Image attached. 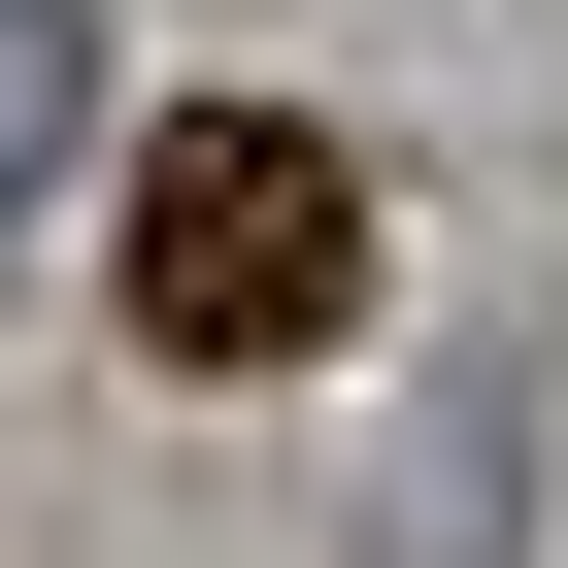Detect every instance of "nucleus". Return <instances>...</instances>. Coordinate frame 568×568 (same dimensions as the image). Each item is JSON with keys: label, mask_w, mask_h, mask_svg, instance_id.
<instances>
[{"label": "nucleus", "mask_w": 568, "mask_h": 568, "mask_svg": "<svg viewBox=\"0 0 568 568\" xmlns=\"http://www.w3.org/2000/svg\"><path fill=\"white\" fill-rule=\"evenodd\" d=\"M335 302H368V168L267 134V101H168V168H134V335L168 368H302Z\"/></svg>", "instance_id": "obj_1"}, {"label": "nucleus", "mask_w": 568, "mask_h": 568, "mask_svg": "<svg viewBox=\"0 0 568 568\" xmlns=\"http://www.w3.org/2000/svg\"><path fill=\"white\" fill-rule=\"evenodd\" d=\"M68 134H101V34H68V0H0V201H34Z\"/></svg>", "instance_id": "obj_2"}]
</instances>
